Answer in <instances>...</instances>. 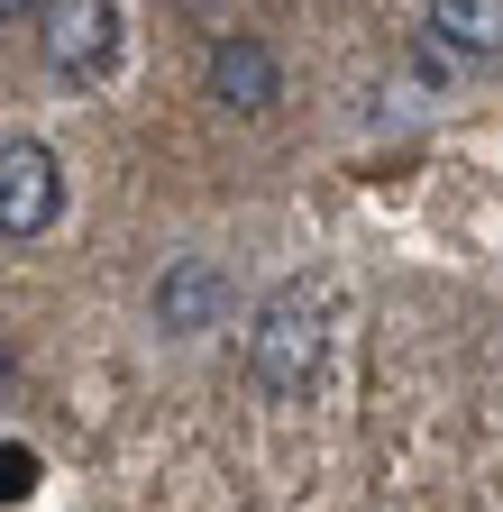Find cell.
Returning <instances> with one entry per match:
<instances>
[{
	"mask_svg": "<svg viewBox=\"0 0 503 512\" xmlns=\"http://www.w3.org/2000/svg\"><path fill=\"white\" fill-rule=\"evenodd\" d=\"M10 384H19V366H10V348H0V394H10Z\"/></svg>",
	"mask_w": 503,
	"mask_h": 512,
	"instance_id": "9c48e42d",
	"label": "cell"
},
{
	"mask_svg": "<svg viewBox=\"0 0 503 512\" xmlns=\"http://www.w3.org/2000/svg\"><path fill=\"white\" fill-rule=\"evenodd\" d=\"M430 46H449L467 64H494L503 55V0H430Z\"/></svg>",
	"mask_w": 503,
	"mask_h": 512,
	"instance_id": "8992f818",
	"label": "cell"
},
{
	"mask_svg": "<svg viewBox=\"0 0 503 512\" xmlns=\"http://www.w3.org/2000/svg\"><path fill=\"white\" fill-rule=\"evenodd\" d=\"M220 311H229V275H220V266H202V256L165 266V284H156V330H165V339H193V330H211Z\"/></svg>",
	"mask_w": 503,
	"mask_h": 512,
	"instance_id": "5b68a950",
	"label": "cell"
},
{
	"mask_svg": "<svg viewBox=\"0 0 503 512\" xmlns=\"http://www.w3.org/2000/svg\"><path fill=\"white\" fill-rule=\"evenodd\" d=\"M202 83H211V101H220V110L266 119V110H275V92H284V64H275V46H257V37H220Z\"/></svg>",
	"mask_w": 503,
	"mask_h": 512,
	"instance_id": "277c9868",
	"label": "cell"
},
{
	"mask_svg": "<svg viewBox=\"0 0 503 512\" xmlns=\"http://www.w3.org/2000/svg\"><path fill=\"white\" fill-rule=\"evenodd\" d=\"M46 10V0H0V19H37Z\"/></svg>",
	"mask_w": 503,
	"mask_h": 512,
	"instance_id": "ba28073f",
	"label": "cell"
},
{
	"mask_svg": "<svg viewBox=\"0 0 503 512\" xmlns=\"http://www.w3.org/2000/svg\"><path fill=\"white\" fill-rule=\"evenodd\" d=\"M37 46L55 83H101L119 64V10L110 0H46L37 10Z\"/></svg>",
	"mask_w": 503,
	"mask_h": 512,
	"instance_id": "6da1fadb",
	"label": "cell"
},
{
	"mask_svg": "<svg viewBox=\"0 0 503 512\" xmlns=\"http://www.w3.org/2000/svg\"><path fill=\"white\" fill-rule=\"evenodd\" d=\"M257 375L275 384V394H302L311 375H321V302H311V284H284L266 311H257Z\"/></svg>",
	"mask_w": 503,
	"mask_h": 512,
	"instance_id": "7a4b0ae2",
	"label": "cell"
},
{
	"mask_svg": "<svg viewBox=\"0 0 503 512\" xmlns=\"http://www.w3.org/2000/svg\"><path fill=\"white\" fill-rule=\"evenodd\" d=\"M65 211V165H55L37 138H10L0 147V238H37Z\"/></svg>",
	"mask_w": 503,
	"mask_h": 512,
	"instance_id": "3957f363",
	"label": "cell"
},
{
	"mask_svg": "<svg viewBox=\"0 0 503 512\" xmlns=\"http://www.w3.org/2000/svg\"><path fill=\"white\" fill-rule=\"evenodd\" d=\"M37 485V458H28V448H0V503H19Z\"/></svg>",
	"mask_w": 503,
	"mask_h": 512,
	"instance_id": "52a82bcc",
	"label": "cell"
}]
</instances>
